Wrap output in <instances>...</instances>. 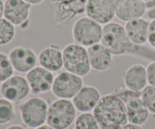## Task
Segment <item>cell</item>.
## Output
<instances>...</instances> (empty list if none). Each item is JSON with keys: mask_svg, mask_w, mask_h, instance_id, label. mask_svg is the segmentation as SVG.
<instances>
[{"mask_svg": "<svg viewBox=\"0 0 155 129\" xmlns=\"http://www.w3.org/2000/svg\"><path fill=\"white\" fill-rule=\"evenodd\" d=\"M101 43L113 55H130L155 60V53L151 49L133 43L127 36L125 27L118 23H108L103 27Z\"/></svg>", "mask_w": 155, "mask_h": 129, "instance_id": "cell-1", "label": "cell"}, {"mask_svg": "<svg viewBox=\"0 0 155 129\" xmlns=\"http://www.w3.org/2000/svg\"><path fill=\"white\" fill-rule=\"evenodd\" d=\"M92 113L101 129H121L128 123L126 104L114 94L101 97Z\"/></svg>", "mask_w": 155, "mask_h": 129, "instance_id": "cell-2", "label": "cell"}, {"mask_svg": "<svg viewBox=\"0 0 155 129\" xmlns=\"http://www.w3.org/2000/svg\"><path fill=\"white\" fill-rule=\"evenodd\" d=\"M65 70L79 76H85L91 69L87 48L83 45L71 43L62 50Z\"/></svg>", "mask_w": 155, "mask_h": 129, "instance_id": "cell-3", "label": "cell"}, {"mask_svg": "<svg viewBox=\"0 0 155 129\" xmlns=\"http://www.w3.org/2000/svg\"><path fill=\"white\" fill-rule=\"evenodd\" d=\"M76 110L72 101L59 98L48 107L47 124L54 129H68L74 123Z\"/></svg>", "mask_w": 155, "mask_h": 129, "instance_id": "cell-4", "label": "cell"}, {"mask_svg": "<svg viewBox=\"0 0 155 129\" xmlns=\"http://www.w3.org/2000/svg\"><path fill=\"white\" fill-rule=\"evenodd\" d=\"M103 28L100 24L89 17L77 20L74 24L72 35L74 43L89 47L99 43L102 37Z\"/></svg>", "mask_w": 155, "mask_h": 129, "instance_id": "cell-5", "label": "cell"}, {"mask_svg": "<svg viewBox=\"0 0 155 129\" xmlns=\"http://www.w3.org/2000/svg\"><path fill=\"white\" fill-rule=\"evenodd\" d=\"M48 104L40 98H32L20 107L21 120L26 126L31 128L44 125L47 120Z\"/></svg>", "mask_w": 155, "mask_h": 129, "instance_id": "cell-6", "label": "cell"}, {"mask_svg": "<svg viewBox=\"0 0 155 129\" xmlns=\"http://www.w3.org/2000/svg\"><path fill=\"white\" fill-rule=\"evenodd\" d=\"M83 86L81 76L64 71L54 77L51 91L57 98L70 100L78 93Z\"/></svg>", "mask_w": 155, "mask_h": 129, "instance_id": "cell-7", "label": "cell"}, {"mask_svg": "<svg viewBox=\"0 0 155 129\" xmlns=\"http://www.w3.org/2000/svg\"><path fill=\"white\" fill-rule=\"evenodd\" d=\"M30 90L26 77L15 75L11 76L0 85V94L12 103H20L29 95Z\"/></svg>", "mask_w": 155, "mask_h": 129, "instance_id": "cell-8", "label": "cell"}, {"mask_svg": "<svg viewBox=\"0 0 155 129\" xmlns=\"http://www.w3.org/2000/svg\"><path fill=\"white\" fill-rule=\"evenodd\" d=\"M114 0H87L86 13L100 24H107L115 16Z\"/></svg>", "mask_w": 155, "mask_h": 129, "instance_id": "cell-9", "label": "cell"}, {"mask_svg": "<svg viewBox=\"0 0 155 129\" xmlns=\"http://www.w3.org/2000/svg\"><path fill=\"white\" fill-rule=\"evenodd\" d=\"M14 69L18 73H28L34 67L38 61V57L31 48L18 46L12 48L8 54Z\"/></svg>", "mask_w": 155, "mask_h": 129, "instance_id": "cell-10", "label": "cell"}, {"mask_svg": "<svg viewBox=\"0 0 155 129\" xmlns=\"http://www.w3.org/2000/svg\"><path fill=\"white\" fill-rule=\"evenodd\" d=\"M26 79L31 92L39 95L51 90L54 77L52 72L40 66H36L27 73Z\"/></svg>", "mask_w": 155, "mask_h": 129, "instance_id": "cell-11", "label": "cell"}, {"mask_svg": "<svg viewBox=\"0 0 155 129\" xmlns=\"http://www.w3.org/2000/svg\"><path fill=\"white\" fill-rule=\"evenodd\" d=\"M115 15L123 21L140 18L145 14L146 6L142 0H115Z\"/></svg>", "mask_w": 155, "mask_h": 129, "instance_id": "cell-12", "label": "cell"}, {"mask_svg": "<svg viewBox=\"0 0 155 129\" xmlns=\"http://www.w3.org/2000/svg\"><path fill=\"white\" fill-rule=\"evenodd\" d=\"M31 5L24 0H6L4 18L15 26H21L28 21Z\"/></svg>", "mask_w": 155, "mask_h": 129, "instance_id": "cell-13", "label": "cell"}, {"mask_svg": "<svg viewBox=\"0 0 155 129\" xmlns=\"http://www.w3.org/2000/svg\"><path fill=\"white\" fill-rule=\"evenodd\" d=\"M101 98L98 89L94 86H83L78 93L72 98L76 110L81 113H88L93 110Z\"/></svg>", "mask_w": 155, "mask_h": 129, "instance_id": "cell-14", "label": "cell"}, {"mask_svg": "<svg viewBox=\"0 0 155 129\" xmlns=\"http://www.w3.org/2000/svg\"><path fill=\"white\" fill-rule=\"evenodd\" d=\"M87 52L91 69L102 72L111 66L113 54L101 42L88 47Z\"/></svg>", "mask_w": 155, "mask_h": 129, "instance_id": "cell-15", "label": "cell"}, {"mask_svg": "<svg viewBox=\"0 0 155 129\" xmlns=\"http://www.w3.org/2000/svg\"><path fill=\"white\" fill-rule=\"evenodd\" d=\"M38 62L42 67L51 72H58L64 67L62 51L56 45L46 47L39 52Z\"/></svg>", "mask_w": 155, "mask_h": 129, "instance_id": "cell-16", "label": "cell"}, {"mask_svg": "<svg viewBox=\"0 0 155 129\" xmlns=\"http://www.w3.org/2000/svg\"><path fill=\"white\" fill-rule=\"evenodd\" d=\"M124 81L127 89L136 92H142L146 86V68L142 64H133L124 73Z\"/></svg>", "mask_w": 155, "mask_h": 129, "instance_id": "cell-17", "label": "cell"}, {"mask_svg": "<svg viewBox=\"0 0 155 129\" xmlns=\"http://www.w3.org/2000/svg\"><path fill=\"white\" fill-rule=\"evenodd\" d=\"M149 22L143 18H136L127 22L125 30L127 36L133 43L143 45L148 42Z\"/></svg>", "mask_w": 155, "mask_h": 129, "instance_id": "cell-18", "label": "cell"}, {"mask_svg": "<svg viewBox=\"0 0 155 129\" xmlns=\"http://www.w3.org/2000/svg\"><path fill=\"white\" fill-rule=\"evenodd\" d=\"M128 122L142 125L148 120L149 111L141 98H134L126 103Z\"/></svg>", "mask_w": 155, "mask_h": 129, "instance_id": "cell-19", "label": "cell"}, {"mask_svg": "<svg viewBox=\"0 0 155 129\" xmlns=\"http://www.w3.org/2000/svg\"><path fill=\"white\" fill-rule=\"evenodd\" d=\"M87 0H61L59 4V11L63 19H68L86 11Z\"/></svg>", "mask_w": 155, "mask_h": 129, "instance_id": "cell-20", "label": "cell"}, {"mask_svg": "<svg viewBox=\"0 0 155 129\" xmlns=\"http://www.w3.org/2000/svg\"><path fill=\"white\" fill-rule=\"evenodd\" d=\"M73 129H101L93 113H82L76 119Z\"/></svg>", "mask_w": 155, "mask_h": 129, "instance_id": "cell-21", "label": "cell"}, {"mask_svg": "<svg viewBox=\"0 0 155 129\" xmlns=\"http://www.w3.org/2000/svg\"><path fill=\"white\" fill-rule=\"evenodd\" d=\"M15 36V25L5 18H0V46L10 43Z\"/></svg>", "mask_w": 155, "mask_h": 129, "instance_id": "cell-22", "label": "cell"}, {"mask_svg": "<svg viewBox=\"0 0 155 129\" xmlns=\"http://www.w3.org/2000/svg\"><path fill=\"white\" fill-rule=\"evenodd\" d=\"M14 107L12 102L5 98H0V125H5L13 119Z\"/></svg>", "mask_w": 155, "mask_h": 129, "instance_id": "cell-23", "label": "cell"}, {"mask_svg": "<svg viewBox=\"0 0 155 129\" xmlns=\"http://www.w3.org/2000/svg\"><path fill=\"white\" fill-rule=\"evenodd\" d=\"M14 68L8 55L0 52V83L3 82L14 74Z\"/></svg>", "mask_w": 155, "mask_h": 129, "instance_id": "cell-24", "label": "cell"}, {"mask_svg": "<svg viewBox=\"0 0 155 129\" xmlns=\"http://www.w3.org/2000/svg\"><path fill=\"white\" fill-rule=\"evenodd\" d=\"M141 98L149 113L155 114V86H145L141 92Z\"/></svg>", "mask_w": 155, "mask_h": 129, "instance_id": "cell-25", "label": "cell"}, {"mask_svg": "<svg viewBox=\"0 0 155 129\" xmlns=\"http://www.w3.org/2000/svg\"><path fill=\"white\" fill-rule=\"evenodd\" d=\"M141 92H136V91H132L127 89V90H120L119 92H116L114 95L119 97L126 104L129 100L132 98H141Z\"/></svg>", "mask_w": 155, "mask_h": 129, "instance_id": "cell-26", "label": "cell"}, {"mask_svg": "<svg viewBox=\"0 0 155 129\" xmlns=\"http://www.w3.org/2000/svg\"><path fill=\"white\" fill-rule=\"evenodd\" d=\"M147 80L150 85L155 86V60L148 64L146 68Z\"/></svg>", "mask_w": 155, "mask_h": 129, "instance_id": "cell-27", "label": "cell"}, {"mask_svg": "<svg viewBox=\"0 0 155 129\" xmlns=\"http://www.w3.org/2000/svg\"><path fill=\"white\" fill-rule=\"evenodd\" d=\"M148 42L151 47L155 48V19L149 23L148 34Z\"/></svg>", "mask_w": 155, "mask_h": 129, "instance_id": "cell-28", "label": "cell"}, {"mask_svg": "<svg viewBox=\"0 0 155 129\" xmlns=\"http://www.w3.org/2000/svg\"><path fill=\"white\" fill-rule=\"evenodd\" d=\"M121 129H143L141 127V125H136V124L130 123L128 122L127 124H126L124 127Z\"/></svg>", "mask_w": 155, "mask_h": 129, "instance_id": "cell-29", "label": "cell"}, {"mask_svg": "<svg viewBox=\"0 0 155 129\" xmlns=\"http://www.w3.org/2000/svg\"><path fill=\"white\" fill-rule=\"evenodd\" d=\"M148 18H149L150 20H154L155 19V8H154L149 9V11H148Z\"/></svg>", "mask_w": 155, "mask_h": 129, "instance_id": "cell-30", "label": "cell"}, {"mask_svg": "<svg viewBox=\"0 0 155 129\" xmlns=\"http://www.w3.org/2000/svg\"><path fill=\"white\" fill-rule=\"evenodd\" d=\"M145 6H146V8H155V0H150V1L145 2Z\"/></svg>", "mask_w": 155, "mask_h": 129, "instance_id": "cell-31", "label": "cell"}, {"mask_svg": "<svg viewBox=\"0 0 155 129\" xmlns=\"http://www.w3.org/2000/svg\"><path fill=\"white\" fill-rule=\"evenodd\" d=\"M4 11L5 2L2 0H0V18H2L4 17Z\"/></svg>", "mask_w": 155, "mask_h": 129, "instance_id": "cell-32", "label": "cell"}, {"mask_svg": "<svg viewBox=\"0 0 155 129\" xmlns=\"http://www.w3.org/2000/svg\"><path fill=\"white\" fill-rule=\"evenodd\" d=\"M24 1L30 5H39L41 2H42L44 0H24Z\"/></svg>", "mask_w": 155, "mask_h": 129, "instance_id": "cell-33", "label": "cell"}, {"mask_svg": "<svg viewBox=\"0 0 155 129\" xmlns=\"http://www.w3.org/2000/svg\"><path fill=\"white\" fill-rule=\"evenodd\" d=\"M5 129H26V128H24V127L21 126V125H11V126L8 127V128Z\"/></svg>", "mask_w": 155, "mask_h": 129, "instance_id": "cell-34", "label": "cell"}, {"mask_svg": "<svg viewBox=\"0 0 155 129\" xmlns=\"http://www.w3.org/2000/svg\"><path fill=\"white\" fill-rule=\"evenodd\" d=\"M35 129H54V128L47 124V125H41V126L37 127V128H36Z\"/></svg>", "mask_w": 155, "mask_h": 129, "instance_id": "cell-35", "label": "cell"}, {"mask_svg": "<svg viewBox=\"0 0 155 129\" xmlns=\"http://www.w3.org/2000/svg\"><path fill=\"white\" fill-rule=\"evenodd\" d=\"M142 1H143L144 2H148V1H150V0H142Z\"/></svg>", "mask_w": 155, "mask_h": 129, "instance_id": "cell-36", "label": "cell"}]
</instances>
